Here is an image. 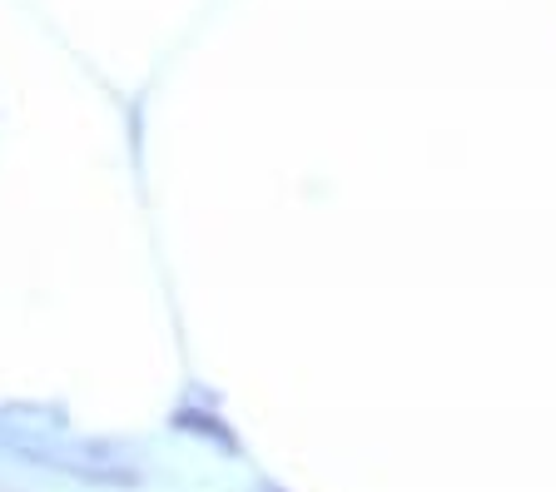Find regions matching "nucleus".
Listing matches in <instances>:
<instances>
[{
  "instance_id": "obj_1",
  "label": "nucleus",
  "mask_w": 556,
  "mask_h": 492,
  "mask_svg": "<svg viewBox=\"0 0 556 492\" xmlns=\"http://www.w3.org/2000/svg\"><path fill=\"white\" fill-rule=\"evenodd\" d=\"M174 422H179V428H185V433L214 438V443H219L224 453H233V447H239V443H233V433H229V428H224L219 418H208V413H179V418H174Z\"/></svg>"
}]
</instances>
